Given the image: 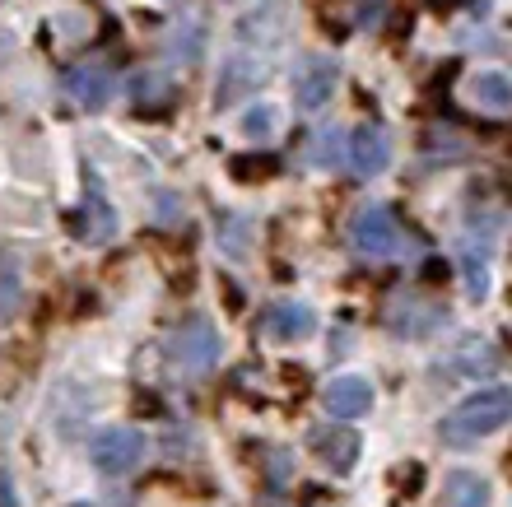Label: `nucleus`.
<instances>
[{
  "mask_svg": "<svg viewBox=\"0 0 512 507\" xmlns=\"http://www.w3.org/2000/svg\"><path fill=\"white\" fill-rule=\"evenodd\" d=\"M508 419H512V387H485V391H475V396H466L457 410L447 414L443 424H438V433L452 447H466V442H480L489 433H499Z\"/></svg>",
  "mask_w": 512,
  "mask_h": 507,
  "instance_id": "1",
  "label": "nucleus"
},
{
  "mask_svg": "<svg viewBox=\"0 0 512 507\" xmlns=\"http://www.w3.org/2000/svg\"><path fill=\"white\" fill-rule=\"evenodd\" d=\"M350 242H354V252L368 256V261H391V256H401L405 247H410L401 219H396L387 205H364V210L354 214Z\"/></svg>",
  "mask_w": 512,
  "mask_h": 507,
  "instance_id": "2",
  "label": "nucleus"
},
{
  "mask_svg": "<svg viewBox=\"0 0 512 507\" xmlns=\"http://www.w3.org/2000/svg\"><path fill=\"white\" fill-rule=\"evenodd\" d=\"M163 354H168V363L182 368V373H210L219 363V354H224V345H219V331L205 317H187L168 335Z\"/></svg>",
  "mask_w": 512,
  "mask_h": 507,
  "instance_id": "3",
  "label": "nucleus"
},
{
  "mask_svg": "<svg viewBox=\"0 0 512 507\" xmlns=\"http://www.w3.org/2000/svg\"><path fill=\"white\" fill-rule=\"evenodd\" d=\"M145 433L140 428H126V424H112L103 428V433H94V447H89V456H94V466L103 470V475H131L140 461H145Z\"/></svg>",
  "mask_w": 512,
  "mask_h": 507,
  "instance_id": "4",
  "label": "nucleus"
},
{
  "mask_svg": "<svg viewBox=\"0 0 512 507\" xmlns=\"http://www.w3.org/2000/svg\"><path fill=\"white\" fill-rule=\"evenodd\" d=\"M336 84H340L336 56H303L298 70H294V103L308 107V112H317V107L331 103Z\"/></svg>",
  "mask_w": 512,
  "mask_h": 507,
  "instance_id": "5",
  "label": "nucleus"
},
{
  "mask_svg": "<svg viewBox=\"0 0 512 507\" xmlns=\"http://www.w3.org/2000/svg\"><path fill=\"white\" fill-rule=\"evenodd\" d=\"M284 38H289V5H284V0H266L261 10L238 19V42H243L247 52H256V47H261V52H275Z\"/></svg>",
  "mask_w": 512,
  "mask_h": 507,
  "instance_id": "6",
  "label": "nucleus"
},
{
  "mask_svg": "<svg viewBox=\"0 0 512 507\" xmlns=\"http://www.w3.org/2000/svg\"><path fill=\"white\" fill-rule=\"evenodd\" d=\"M270 75V61L261 56L256 61V52H233L229 61H224V70H219V89H215V107H233L243 94H252L256 84Z\"/></svg>",
  "mask_w": 512,
  "mask_h": 507,
  "instance_id": "7",
  "label": "nucleus"
},
{
  "mask_svg": "<svg viewBox=\"0 0 512 507\" xmlns=\"http://www.w3.org/2000/svg\"><path fill=\"white\" fill-rule=\"evenodd\" d=\"M61 84H66V94L75 98L80 107H89V112L108 107V103H112V94H117V75H112L108 66H98V61L70 66L66 75H61Z\"/></svg>",
  "mask_w": 512,
  "mask_h": 507,
  "instance_id": "8",
  "label": "nucleus"
},
{
  "mask_svg": "<svg viewBox=\"0 0 512 507\" xmlns=\"http://www.w3.org/2000/svg\"><path fill=\"white\" fill-rule=\"evenodd\" d=\"M350 168L359 177H378V173H387V163H391V135L382 131L378 121H364L359 131L350 135Z\"/></svg>",
  "mask_w": 512,
  "mask_h": 507,
  "instance_id": "9",
  "label": "nucleus"
},
{
  "mask_svg": "<svg viewBox=\"0 0 512 507\" xmlns=\"http://www.w3.org/2000/svg\"><path fill=\"white\" fill-rule=\"evenodd\" d=\"M312 452L322 456V466H331V475H350L359 461V433L350 424H326L312 428Z\"/></svg>",
  "mask_w": 512,
  "mask_h": 507,
  "instance_id": "10",
  "label": "nucleus"
},
{
  "mask_svg": "<svg viewBox=\"0 0 512 507\" xmlns=\"http://www.w3.org/2000/svg\"><path fill=\"white\" fill-rule=\"evenodd\" d=\"M443 321H447V307L429 303V298H415V294L396 298V303L387 307V326L396 335H433Z\"/></svg>",
  "mask_w": 512,
  "mask_h": 507,
  "instance_id": "11",
  "label": "nucleus"
},
{
  "mask_svg": "<svg viewBox=\"0 0 512 507\" xmlns=\"http://www.w3.org/2000/svg\"><path fill=\"white\" fill-rule=\"evenodd\" d=\"M443 373L466 377V382L494 377V373H499V349L489 345V340H480V335H471V340H461V345L452 349V359L443 363Z\"/></svg>",
  "mask_w": 512,
  "mask_h": 507,
  "instance_id": "12",
  "label": "nucleus"
},
{
  "mask_svg": "<svg viewBox=\"0 0 512 507\" xmlns=\"http://www.w3.org/2000/svg\"><path fill=\"white\" fill-rule=\"evenodd\" d=\"M322 405L331 419H359L373 405V387H368L364 377H331L322 391Z\"/></svg>",
  "mask_w": 512,
  "mask_h": 507,
  "instance_id": "13",
  "label": "nucleus"
},
{
  "mask_svg": "<svg viewBox=\"0 0 512 507\" xmlns=\"http://www.w3.org/2000/svg\"><path fill=\"white\" fill-rule=\"evenodd\" d=\"M70 228H75V238H84V242H112L117 238V214H112V205L103 201V196H84V205L75 214L66 219Z\"/></svg>",
  "mask_w": 512,
  "mask_h": 507,
  "instance_id": "14",
  "label": "nucleus"
},
{
  "mask_svg": "<svg viewBox=\"0 0 512 507\" xmlns=\"http://www.w3.org/2000/svg\"><path fill=\"white\" fill-rule=\"evenodd\" d=\"M266 331L275 340H284V345H294V340H308L317 331V317H312L308 303H275L266 312Z\"/></svg>",
  "mask_w": 512,
  "mask_h": 507,
  "instance_id": "15",
  "label": "nucleus"
},
{
  "mask_svg": "<svg viewBox=\"0 0 512 507\" xmlns=\"http://www.w3.org/2000/svg\"><path fill=\"white\" fill-rule=\"evenodd\" d=\"M471 103L485 112H512V75L508 70H480L471 80Z\"/></svg>",
  "mask_w": 512,
  "mask_h": 507,
  "instance_id": "16",
  "label": "nucleus"
},
{
  "mask_svg": "<svg viewBox=\"0 0 512 507\" xmlns=\"http://www.w3.org/2000/svg\"><path fill=\"white\" fill-rule=\"evenodd\" d=\"M443 507H489V484L471 470H452L443 480Z\"/></svg>",
  "mask_w": 512,
  "mask_h": 507,
  "instance_id": "17",
  "label": "nucleus"
},
{
  "mask_svg": "<svg viewBox=\"0 0 512 507\" xmlns=\"http://www.w3.org/2000/svg\"><path fill=\"white\" fill-rule=\"evenodd\" d=\"M229 173L238 182H266V177L280 173V159H270V154H252V159H233Z\"/></svg>",
  "mask_w": 512,
  "mask_h": 507,
  "instance_id": "18",
  "label": "nucleus"
},
{
  "mask_svg": "<svg viewBox=\"0 0 512 507\" xmlns=\"http://www.w3.org/2000/svg\"><path fill=\"white\" fill-rule=\"evenodd\" d=\"M275 121H280V107L256 103L252 112H247V117H243V135H247V140H266V135L275 131Z\"/></svg>",
  "mask_w": 512,
  "mask_h": 507,
  "instance_id": "19",
  "label": "nucleus"
},
{
  "mask_svg": "<svg viewBox=\"0 0 512 507\" xmlns=\"http://www.w3.org/2000/svg\"><path fill=\"white\" fill-rule=\"evenodd\" d=\"M312 159H317V168L340 163V135H336V126H322V131H317V140H312Z\"/></svg>",
  "mask_w": 512,
  "mask_h": 507,
  "instance_id": "20",
  "label": "nucleus"
},
{
  "mask_svg": "<svg viewBox=\"0 0 512 507\" xmlns=\"http://www.w3.org/2000/svg\"><path fill=\"white\" fill-rule=\"evenodd\" d=\"M14 307H19V270H14V266H0V312L10 317Z\"/></svg>",
  "mask_w": 512,
  "mask_h": 507,
  "instance_id": "21",
  "label": "nucleus"
},
{
  "mask_svg": "<svg viewBox=\"0 0 512 507\" xmlns=\"http://www.w3.org/2000/svg\"><path fill=\"white\" fill-rule=\"evenodd\" d=\"M466 294L471 298H485L489 294V270H485V261H466Z\"/></svg>",
  "mask_w": 512,
  "mask_h": 507,
  "instance_id": "22",
  "label": "nucleus"
},
{
  "mask_svg": "<svg viewBox=\"0 0 512 507\" xmlns=\"http://www.w3.org/2000/svg\"><path fill=\"white\" fill-rule=\"evenodd\" d=\"M0 507H19V503H14V484H10V470H0Z\"/></svg>",
  "mask_w": 512,
  "mask_h": 507,
  "instance_id": "23",
  "label": "nucleus"
},
{
  "mask_svg": "<svg viewBox=\"0 0 512 507\" xmlns=\"http://www.w3.org/2000/svg\"><path fill=\"white\" fill-rule=\"evenodd\" d=\"M447 275H452V270H447V261H429V266H424V280H429V284L447 280Z\"/></svg>",
  "mask_w": 512,
  "mask_h": 507,
  "instance_id": "24",
  "label": "nucleus"
},
{
  "mask_svg": "<svg viewBox=\"0 0 512 507\" xmlns=\"http://www.w3.org/2000/svg\"><path fill=\"white\" fill-rule=\"evenodd\" d=\"M70 507H94V503H70Z\"/></svg>",
  "mask_w": 512,
  "mask_h": 507,
  "instance_id": "25",
  "label": "nucleus"
},
{
  "mask_svg": "<svg viewBox=\"0 0 512 507\" xmlns=\"http://www.w3.org/2000/svg\"><path fill=\"white\" fill-rule=\"evenodd\" d=\"M508 345H512V326H508Z\"/></svg>",
  "mask_w": 512,
  "mask_h": 507,
  "instance_id": "26",
  "label": "nucleus"
}]
</instances>
